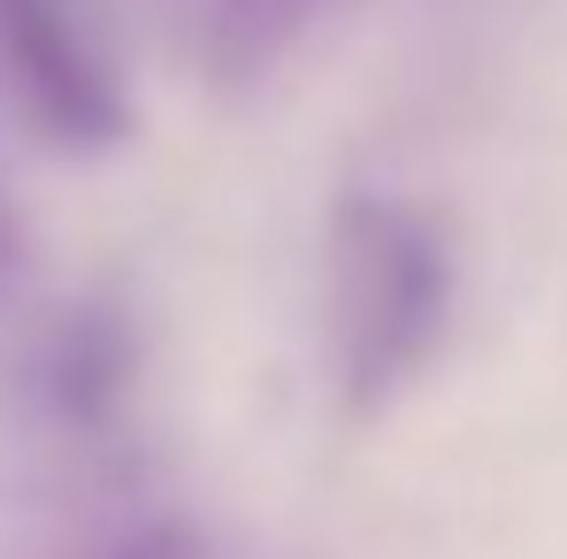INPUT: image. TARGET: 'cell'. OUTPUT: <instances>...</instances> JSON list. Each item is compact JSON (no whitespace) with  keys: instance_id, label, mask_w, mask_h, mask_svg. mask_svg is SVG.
<instances>
[{"instance_id":"1","label":"cell","mask_w":567,"mask_h":559,"mask_svg":"<svg viewBox=\"0 0 567 559\" xmlns=\"http://www.w3.org/2000/svg\"><path fill=\"white\" fill-rule=\"evenodd\" d=\"M453 238L430 207L353 191L330 215V314H338V391L353 422L406 398L453 322Z\"/></svg>"},{"instance_id":"2","label":"cell","mask_w":567,"mask_h":559,"mask_svg":"<svg viewBox=\"0 0 567 559\" xmlns=\"http://www.w3.org/2000/svg\"><path fill=\"white\" fill-rule=\"evenodd\" d=\"M0 62L54 146L107 154L131 138V93L70 0H0Z\"/></svg>"},{"instance_id":"3","label":"cell","mask_w":567,"mask_h":559,"mask_svg":"<svg viewBox=\"0 0 567 559\" xmlns=\"http://www.w3.org/2000/svg\"><path fill=\"white\" fill-rule=\"evenodd\" d=\"M115 559H207V552H199V537H185V529H146L138 545H123Z\"/></svg>"},{"instance_id":"4","label":"cell","mask_w":567,"mask_h":559,"mask_svg":"<svg viewBox=\"0 0 567 559\" xmlns=\"http://www.w3.org/2000/svg\"><path fill=\"white\" fill-rule=\"evenodd\" d=\"M16 277H23V222H16V207L0 199V299L16 291Z\"/></svg>"}]
</instances>
